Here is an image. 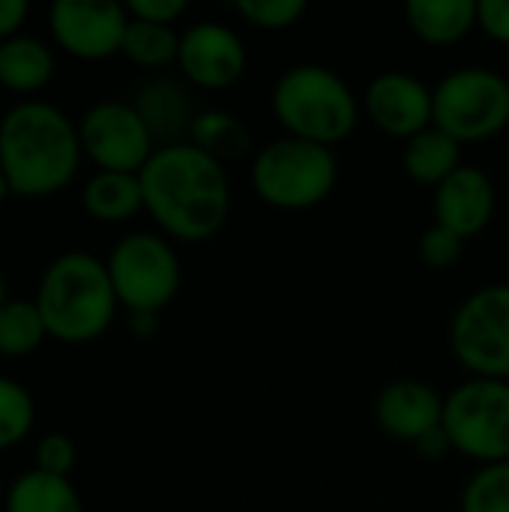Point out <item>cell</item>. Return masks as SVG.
Returning a JSON list of instances; mask_svg holds the SVG:
<instances>
[{
  "label": "cell",
  "mask_w": 509,
  "mask_h": 512,
  "mask_svg": "<svg viewBox=\"0 0 509 512\" xmlns=\"http://www.w3.org/2000/svg\"><path fill=\"white\" fill-rule=\"evenodd\" d=\"M495 204H498V195H495L492 177L474 165H462L432 195L435 225L459 234L462 240H471L489 228L495 216Z\"/></svg>",
  "instance_id": "obj_15"
},
{
  "label": "cell",
  "mask_w": 509,
  "mask_h": 512,
  "mask_svg": "<svg viewBox=\"0 0 509 512\" xmlns=\"http://www.w3.org/2000/svg\"><path fill=\"white\" fill-rule=\"evenodd\" d=\"M189 144H195L198 150H204L219 162H228L252 150V132L237 114L222 108H207L195 114L189 129Z\"/></svg>",
  "instance_id": "obj_22"
},
{
  "label": "cell",
  "mask_w": 509,
  "mask_h": 512,
  "mask_svg": "<svg viewBox=\"0 0 509 512\" xmlns=\"http://www.w3.org/2000/svg\"><path fill=\"white\" fill-rule=\"evenodd\" d=\"M435 126L459 144L489 141L509 126V81L489 66H459L435 90Z\"/></svg>",
  "instance_id": "obj_7"
},
{
  "label": "cell",
  "mask_w": 509,
  "mask_h": 512,
  "mask_svg": "<svg viewBox=\"0 0 509 512\" xmlns=\"http://www.w3.org/2000/svg\"><path fill=\"white\" fill-rule=\"evenodd\" d=\"M408 27L432 48H450L477 27V0H411Z\"/></svg>",
  "instance_id": "obj_17"
},
{
  "label": "cell",
  "mask_w": 509,
  "mask_h": 512,
  "mask_svg": "<svg viewBox=\"0 0 509 512\" xmlns=\"http://www.w3.org/2000/svg\"><path fill=\"white\" fill-rule=\"evenodd\" d=\"M57 60L45 39L18 33L0 42V87L12 93H39L54 78Z\"/></svg>",
  "instance_id": "obj_18"
},
{
  "label": "cell",
  "mask_w": 509,
  "mask_h": 512,
  "mask_svg": "<svg viewBox=\"0 0 509 512\" xmlns=\"http://www.w3.org/2000/svg\"><path fill=\"white\" fill-rule=\"evenodd\" d=\"M177 66L183 78L201 90H228L234 87L249 66L243 39L216 21H198L180 33Z\"/></svg>",
  "instance_id": "obj_12"
},
{
  "label": "cell",
  "mask_w": 509,
  "mask_h": 512,
  "mask_svg": "<svg viewBox=\"0 0 509 512\" xmlns=\"http://www.w3.org/2000/svg\"><path fill=\"white\" fill-rule=\"evenodd\" d=\"M48 339L87 345L108 333L120 309L105 261L90 252H63L39 276L36 297Z\"/></svg>",
  "instance_id": "obj_3"
},
{
  "label": "cell",
  "mask_w": 509,
  "mask_h": 512,
  "mask_svg": "<svg viewBox=\"0 0 509 512\" xmlns=\"http://www.w3.org/2000/svg\"><path fill=\"white\" fill-rule=\"evenodd\" d=\"M129 12L117 0H54L48 30L54 45L75 60H108L120 54Z\"/></svg>",
  "instance_id": "obj_11"
},
{
  "label": "cell",
  "mask_w": 509,
  "mask_h": 512,
  "mask_svg": "<svg viewBox=\"0 0 509 512\" xmlns=\"http://www.w3.org/2000/svg\"><path fill=\"white\" fill-rule=\"evenodd\" d=\"M462 512H509V462L483 465L462 492Z\"/></svg>",
  "instance_id": "obj_26"
},
{
  "label": "cell",
  "mask_w": 509,
  "mask_h": 512,
  "mask_svg": "<svg viewBox=\"0 0 509 512\" xmlns=\"http://www.w3.org/2000/svg\"><path fill=\"white\" fill-rule=\"evenodd\" d=\"M402 168L414 183L438 189L450 174L462 168V144L438 126L423 129L405 141Z\"/></svg>",
  "instance_id": "obj_19"
},
{
  "label": "cell",
  "mask_w": 509,
  "mask_h": 512,
  "mask_svg": "<svg viewBox=\"0 0 509 512\" xmlns=\"http://www.w3.org/2000/svg\"><path fill=\"white\" fill-rule=\"evenodd\" d=\"M363 108L375 129L393 138H414L423 129L435 126V96L432 87L402 69L381 72L369 81Z\"/></svg>",
  "instance_id": "obj_13"
},
{
  "label": "cell",
  "mask_w": 509,
  "mask_h": 512,
  "mask_svg": "<svg viewBox=\"0 0 509 512\" xmlns=\"http://www.w3.org/2000/svg\"><path fill=\"white\" fill-rule=\"evenodd\" d=\"M0 492H3V489H0Z\"/></svg>",
  "instance_id": "obj_37"
},
{
  "label": "cell",
  "mask_w": 509,
  "mask_h": 512,
  "mask_svg": "<svg viewBox=\"0 0 509 512\" xmlns=\"http://www.w3.org/2000/svg\"><path fill=\"white\" fill-rule=\"evenodd\" d=\"M3 512H84V504L69 477L30 468L6 489Z\"/></svg>",
  "instance_id": "obj_21"
},
{
  "label": "cell",
  "mask_w": 509,
  "mask_h": 512,
  "mask_svg": "<svg viewBox=\"0 0 509 512\" xmlns=\"http://www.w3.org/2000/svg\"><path fill=\"white\" fill-rule=\"evenodd\" d=\"M27 15H30V3L27 0H0V42L18 36L24 21H27Z\"/></svg>",
  "instance_id": "obj_32"
},
{
  "label": "cell",
  "mask_w": 509,
  "mask_h": 512,
  "mask_svg": "<svg viewBox=\"0 0 509 512\" xmlns=\"http://www.w3.org/2000/svg\"><path fill=\"white\" fill-rule=\"evenodd\" d=\"M186 9H189L186 0H132V3H126L129 18L165 24V27H174L186 15Z\"/></svg>",
  "instance_id": "obj_30"
},
{
  "label": "cell",
  "mask_w": 509,
  "mask_h": 512,
  "mask_svg": "<svg viewBox=\"0 0 509 512\" xmlns=\"http://www.w3.org/2000/svg\"><path fill=\"white\" fill-rule=\"evenodd\" d=\"M48 339L33 300H6L0 306V357H27Z\"/></svg>",
  "instance_id": "obj_24"
},
{
  "label": "cell",
  "mask_w": 509,
  "mask_h": 512,
  "mask_svg": "<svg viewBox=\"0 0 509 512\" xmlns=\"http://www.w3.org/2000/svg\"><path fill=\"white\" fill-rule=\"evenodd\" d=\"M465 240L441 225H432L420 237V258L429 270H450L462 261Z\"/></svg>",
  "instance_id": "obj_29"
},
{
  "label": "cell",
  "mask_w": 509,
  "mask_h": 512,
  "mask_svg": "<svg viewBox=\"0 0 509 512\" xmlns=\"http://www.w3.org/2000/svg\"><path fill=\"white\" fill-rule=\"evenodd\" d=\"M450 348L471 378L509 381V282L483 285L459 303Z\"/></svg>",
  "instance_id": "obj_9"
},
{
  "label": "cell",
  "mask_w": 509,
  "mask_h": 512,
  "mask_svg": "<svg viewBox=\"0 0 509 512\" xmlns=\"http://www.w3.org/2000/svg\"><path fill=\"white\" fill-rule=\"evenodd\" d=\"M9 297H6V279H3V273H0V306L6 303Z\"/></svg>",
  "instance_id": "obj_36"
},
{
  "label": "cell",
  "mask_w": 509,
  "mask_h": 512,
  "mask_svg": "<svg viewBox=\"0 0 509 512\" xmlns=\"http://www.w3.org/2000/svg\"><path fill=\"white\" fill-rule=\"evenodd\" d=\"M81 204L87 216L105 225H120L129 222L144 210V192H141V177L138 174H120V171H96L84 192Z\"/></svg>",
  "instance_id": "obj_20"
},
{
  "label": "cell",
  "mask_w": 509,
  "mask_h": 512,
  "mask_svg": "<svg viewBox=\"0 0 509 512\" xmlns=\"http://www.w3.org/2000/svg\"><path fill=\"white\" fill-rule=\"evenodd\" d=\"M84 150L78 123L51 102L24 99L0 117V168L18 198H51L63 192Z\"/></svg>",
  "instance_id": "obj_2"
},
{
  "label": "cell",
  "mask_w": 509,
  "mask_h": 512,
  "mask_svg": "<svg viewBox=\"0 0 509 512\" xmlns=\"http://www.w3.org/2000/svg\"><path fill=\"white\" fill-rule=\"evenodd\" d=\"M234 9L258 30H288L306 15V0H240Z\"/></svg>",
  "instance_id": "obj_27"
},
{
  "label": "cell",
  "mask_w": 509,
  "mask_h": 512,
  "mask_svg": "<svg viewBox=\"0 0 509 512\" xmlns=\"http://www.w3.org/2000/svg\"><path fill=\"white\" fill-rule=\"evenodd\" d=\"M120 54L141 69H165V66L177 63L180 33L174 27H165V24L129 18Z\"/></svg>",
  "instance_id": "obj_23"
},
{
  "label": "cell",
  "mask_w": 509,
  "mask_h": 512,
  "mask_svg": "<svg viewBox=\"0 0 509 512\" xmlns=\"http://www.w3.org/2000/svg\"><path fill=\"white\" fill-rule=\"evenodd\" d=\"M477 27L501 45H509V0H483L477 3Z\"/></svg>",
  "instance_id": "obj_31"
},
{
  "label": "cell",
  "mask_w": 509,
  "mask_h": 512,
  "mask_svg": "<svg viewBox=\"0 0 509 512\" xmlns=\"http://www.w3.org/2000/svg\"><path fill=\"white\" fill-rule=\"evenodd\" d=\"M9 195H12V189H9V180H6V174H3V168H0V204H3Z\"/></svg>",
  "instance_id": "obj_35"
},
{
  "label": "cell",
  "mask_w": 509,
  "mask_h": 512,
  "mask_svg": "<svg viewBox=\"0 0 509 512\" xmlns=\"http://www.w3.org/2000/svg\"><path fill=\"white\" fill-rule=\"evenodd\" d=\"M135 111L147 123L156 147H171L189 141V129L195 120V108L189 90L174 78H150L135 90Z\"/></svg>",
  "instance_id": "obj_16"
},
{
  "label": "cell",
  "mask_w": 509,
  "mask_h": 512,
  "mask_svg": "<svg viewBox=\"0 0 509 512\" xmlns=\"http://www.w3.org/2000/svg\"><path fill=\"white\" fill-rule=\"evenodd\" d=\"M78 462V447L66 432H48L33 450V468L51 477H69Z\"/></svg>",
  "instance_id": "obj_28"
},
{
  "label": "cell",
  "mask_w": 509,
  "mask_h": 512,
  "mask_svg": "<svg viewBox=\"0 0 509 512\" xmlns=\"http://www.w3.org/2000/svg\"><path fill=\"white\" fill-rule=\"evenodd\" d=\"M144 210L159 234L180 243H204L216 237L231 213V180L219 159L195 144L156 147L141 168Z\"/></svg>",
  "instance_id": "obj_1"
},
{
  "label": "cell",
  "mask_w": 509,
  "mask_h": 512,
  "mask_svg": "<svg viewBox=\"0 0 509 512\" xmlns=\"http://www.w3.org/2000/svg\"><path fill=\"white\" fill-rule=\"evenodd\" d=\"M375 423L384 435L417 444L444 426V396L420 378L390 381L375 399Z\"/></svg>",
  "instance_id": "obj_14"
},
{
  "label": "cell",
  "mask_w": 509,
  "mask_h": 512,
  "mask_svg": "<svg viewBox=\"0 0 509 512\" xmlns=\"http://www.w3.org/2000/svg\"><path fill=\"white\" fill-rule=\"evenodd\" d=\"M117 303L135 315H159L180 291V258L168 237L156 231L123 234L105 258Z\"/></svg>",
  "instance_id": "obj_6"
},
{
  "label": "cell",
  "mask_w": 509,
  "mask_h": 512,
  "mask_svg": "<svg viewBox=\"0 0 509 512\" xmlns=\"http://www.w3.org/2000/svg\"><path fill=\"white\" fill-rule=\"evenodd\" d=\"M414 447H417V453H420L423 459H447L450 453H456V450H453L450 435L444 432V426H441V429H435V432H429L426 438H420Z\"/></svg>",
  "instance_id": "obj_33"
},
{
  "label": "cell",
  "mask_w": 509,
  "mask_h": 512,
  "mask_svg": "<svg viewBox=\"0 0 509 512\" xmlns=\"http://www.w3.org/2000/svg\"><path fill=\"white\" fill-rule=\"evenodd\" d=\"M78 138L84 156L99 171L141 174L156 153V141L132 102L102 99L90 105L78 120Z\"/></svg>",
  "instance_id": "obj_10"
},
{
  "label": "cell",
  "mask_w": 509,
  "mask_h": 512,
  "mask_svg": "<svg viewBox=\"0 0 509 512\" xmlns=\"http://www.w3.org/2000/svg\"><path fill=\"white\" fill-rule=\"evenodd\" d=\"M252 192L276 210H312L324 204L339 183L333 147L282 135L258 150L252 162Z\"/></svg>",
  "instance_id": "obj_5"
},
{
  "label": "cell",
  "mask_w": 509,
  "mask_h": 512,
  "mask_svg": "<svg viewBox=\"0 0 509 512\" xmlns=\"http://www.w3.org/2000/svg\"><path fill=\"white\" fill-rule=\"evenodd\" d=\"M36 426V402L33 393L9 378L0 375V453L21 444Z\"/></svg>",
  "instance_id": "obj_25"
},
{
  "label": "cell",
  "mask_w": 509,
  "mask_h": 512,
  "mask_svg": "<svg viewBox=\"0 0 509 512\" xmlns=\"http://www.w3.org/2000/svg\"><path fill=\"white\" fill-rule=\"evenodd\" d=\"M129 330H132L135 339H153L156 330H159V315L135 312V315H129Z\"/></svg>",
  "instance_id": "obj_34"
},
{
  "label": "cell",
  "mask_w": 509,
  "mask_h": 512,
  "mask_svg": "<svg viewBox=\"0 0 509 512\" xmlns=\"http://www.w3.org/2000/svg\"><path fill=\"white\" fill-rule=\"evenodd\" d=\"M270 105L285 135L321 147L342 144L360 120V102L351 84L321 63L285 69L273 84Z\"/></svg>",
  "instance_id": "obj_4"
},
{
  "label": "cell",
  "mask_w": 509,
  "mask_h": 512,
  "mask_svg": "<svg viewBox=\"0 0 509 512\" xmlns=\"http://www.w3.org/2000/svg\"><path fill=\"white\" fill-rule=\"evenodd\" d=\"M444 432L471 462H509V381L468 378L444 396Z\"/></svg>",
  "instance_id": "obj_8"
}]
</instances>
